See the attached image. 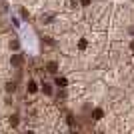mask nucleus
I'll list each match as a JSON object with an SVG mask.
<instances>
[{"label": "nucleus", "instance_id": "7", "mask_svg": "<svg viewBox=\"0 0 134 134\" xmlns=\"http://www.w3.org/2000/svg\"><path fill=\"white\" fill-rule=\"evenodd\" d=\"M78 46H80L82 50H84V48H86V40H80V42H78Z\"/></svg>", "mask_w": 134, "mask_h": 134}, {"label": "nucleus", "instance_id": "8", "mask_svg": "<svg viewBox=\"0 0 134 134\" xmlns=\"http://www.w3.org/2000/svg\"><path fill=\"white\" fill-rule=\"evenodd\" d=\"M82 4H84V6H88V4H90V0H82Z\"/></svg>", "mask_w": 134, "mask_h": 134}, {"label": "nucleus", "instance_id": "3", "mask_svg": "<svg viewBox=\"0 0 134 134\" xmlns=\"http://www.w3.org/2000/svg\"><path fill=\"white\" fill-rule=\"evenodd\" d=\"M42 90H44L46 94H52V86H50V84H46V82H44V86H42Z\"/></svg>", "mask_w": 134, "mask_h": 134}, {"label": "nucleus", "instance_id": "4", "mask_svg": "<svg viewBox=\"0 0 134 134\" xmlns=\"http://www.w3.org/2000/svg\"><path fill=\"white\" fill-rule=\"evenodd\" d=\"M94 118H96V120L102 118V110H100V108H96V110H94Z\"/></svg>", "mask_w": 134, "mask_h": 134}, {"label": "nucleus", "instance_id": "2", "mask_svg": "<svg viewBox=\"0 0 134 134\" xmlns=\"http://www.w3.org/2000/svg\"><path fill=\"white\" fill-rule=\"evenodd\" d=\"M28 92H36V82H34V80L28 82Z\"/></svg>", "mask_w": 134, "mask_h": 134}, {"label": "nucleus", "instance_id": "5", "mask_svg": "<svg viewBox=\"0 0 134 134\" xmlns=\"http://www.w3.org/2000/svg\"><path fill=\"white\" fill-rule=\"evenodd\" d=\"M56 84L58 86H66V78H56Z\"/></svg>", "mask_w": 134, "mask_h": 134}, {"label": "nucleus", "instance_id": "6", "mask_svg": "<svg viewBox=\"0 0 134 134\" xmlns=\"http://www.w3.org/2000/svg\"><path fill=\"white\" fill-rule=\"evenodd\" d=\"M56 62H50V64H48V70H50V72H56Z\"/></svg>", "mask_w": 134, "mask_h": 134}, {"label": "nucleus", "instance_id": "1", "mask_svg": "<svg viewBox=\"0 0 134 134\" xmlns=\"http://www.w3.org/2000/svg\"><path fill=\"white\" fill-rule=\"evenodd\" d=\"M12 64H14V66H20V64H22V56H20V54H14V56H12Z\"/></svg>", "mask_w": 134, "mask_h": 134}]
</instances>
